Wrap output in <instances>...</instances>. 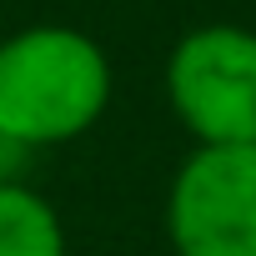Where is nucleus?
Returning <instances> with one entry per match:
<instances>
[{
    "mask_svg": "<svg viewBox=\"0 0 256 256\" xmlns=\"http://www.w3.org/2000/svg\"><path fill=\"white\" fill-rule=\"evenodd\" d=\"M166 100L196 146H256V30H186L166 56Z\"/></svg>",
    "mask_w": 256,
    "mask_h": 256,
    "instance_id": "f03ea898",
    "label": "nucleus"
},
{
    "mask_svg": "<svg viewBox=\"0 0 256 256\" xmlns=\"http://www.w3.org/2000/svg\"><path fill=\"white\" fill-rule=\"evenodd\" d=\"M110 56L76 26H30L0 40V141L46 151L86 136L110 106Z\"/></svg>",
    "mask_w": 256,
    "mask_h": 256,
    "instance_id": "f257e3e1",
    "label": "nucleus"
},
{
    "mask_svg": "<svg viewBox=\"0 0 256 256\" xmlns=\"http://www.w3.org/2000/svg\"><path fill=\"white\" fill-rule=\"evenodd\" d=\"M176 256H256V146H196L166 191Z\"/></svg>",
    "mask_w": 256,
    "mask_h": 256,
    "instance_id": "7ed1b4c3",
    "label": "nucleus"
},
{
    "mask_svg": "<svg viewBox=\"0 0 256 256\" xmlns=\"http://www.w3.org/2000/svg\"><path fill=\"white\" fill-rule=\"evenodd\" d=\"M0 256H66L56 206L26 181H0Z\"/></svg>",
    "mask_w": 256,
    "mask_h": 256,
    "instance_id": "20e7f679",
    "label": "nucleus"
}]
</instances>
